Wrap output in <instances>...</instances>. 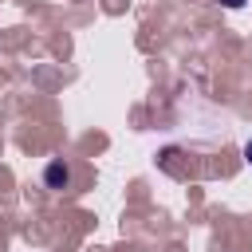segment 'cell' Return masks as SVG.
Here are the masks:
<instances>
[{"label":"cell","instance_id":"cell-1","mask_svg":"<svg viewBox=\"0 0 252 252\" xmlns=\"http://www.w3.org/2000/svg\"><path fill=\"white\" fill-rule=\"evenodd\" d=\"M43 185H47V189H67V185H71V165H67L63 158L47 161V169H43Z\"/></svg>","mask_w":252,"mask_h":252},{"label":"cell","instance_id":"cell-2","mask_svg":"<svg viewBox=\"0 0 252 252\" xmlns=\"http://www.w3.org/2000/svg\"><path fill=\"white\" fill-rule=\"evenodd\" d=\"M220 4H224V8H240L244 0H220Z\"/></svg>","mask_w":252,"mask_h":252},{"label":"cell","instance_id":"cell-3","mask_svg":"<svg viewBox=\"0 0 252 252\" xmlns=\"http://www.w3.org/2000/svg\"><path fill=\"white\" fill-rule=\"evenodd\" d=\"M244 158H248V165H252V142H248V146H244Z\"/></svg>","mask_w":252,"mask_h":252}]
</instances>
